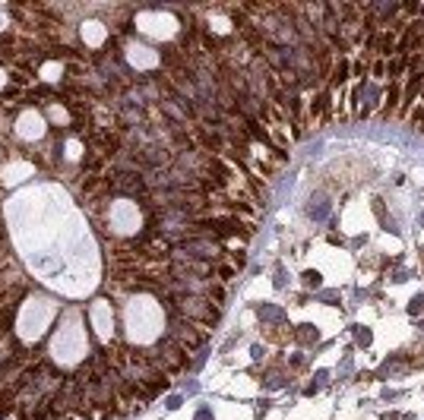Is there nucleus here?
Wrapping results in <instances>:
<instances>
[{"mask_svg":"<svg viewBox=\"0 0 424 420\" xmlns=\"http://www.w3.org/2000/svg\"><path fill=\"white\" fill-rule=\"evenodd\" d=\"M48 354H51L48 364L57 367V370H61V367H79L82 354H89L86 351V335H82V329H79V313H76V310L67 313V319H64V326L57 329Z\"/></svg>","mask_w":424,"mask_h":420,"instance_id":"obj_1","label":"nucleus"},{"mask_svg":"<svg viewBox=\"0 0 424 420\" xmlns=\"http://www.w3.org/2000/svg\"><path fill=\"white\" fill-rule=\"evenodd\" d=\"M168 338L178 341L184 351H193V347H203L209 341V329L206 326H196V322L184 319L181 313H174L168 322Z\"/></svg>","mask_w":424,"mask_h":420,"instance_id":"obj_2","label":"nucleus"},{"mask_svg":"<svg viewBox=\"0 0 424 420\" xmlns=\"http://www.w3.org/2000/svg\"><path fill=\"white\" fill-rule=\"evenodd\" d=\"M44 133H48V120H44L41 111H26L16 120V136L19 139L35 142V139H44Z\"/></svg>","mask_w":424,"mask_h":420,"instance_id":"obj_3","label":"nucleus"},{"mask_svg":"<svg viewBox=\"0 0 424 420\" xmlns=\"http://www.w3.org/2000/svg\"><path fill=\"white\" fill-rule=\"evenodd\" d=\"M82 38H86L89 44H98L104 38V29H101V22H82Z\"/></svg>","mask_w":424,"mask_h":420,"instance_id":"obj_4","label":"nucleus"},{"mask_svg":"<svg viewBox=\"0 0 424 420\" xmlns=\"http://www.w3.org/2000/svg\"><path fill=\"white\" fill-rule=\"evenodd\" d=\"M345 76H348V64H345V60H339V64L333 67V73H329V86H326V89H333V86H339V82H345Z\"/></svg>","mask_w":424,"mask_h":420,"instance_id":"obj_5","label":"nucleus"},{"mask_svg":"<svg viewBox=\"0 0 424 420\" xmlns=\"http://www.w3.org/2000/svg\"><path fill=\"white\" fill-rule=\"evenodd\" d=\"M405 64H408V60H405V57H396V60H393V64H390V76H396V73H402V67H405Z\"/></svg>","mask_w":424,"mask_h":420,"instance_id":"obj_6","label":"nucleus"},{"mask_svg":"<svg viewBox=\"0 0 424 420\" xmlns=\"http://www.w3.org/2000/svg\"><path fill=\"white\" fill-rule=\"evenodd\" d=\"M7 86H10V70H4V67H0V95L7 92Z\"/></svg>","mask_w":424,"mask_h":420,"instance_id":"obj_7","label":"nucleus"},{"mask_svg":"<svg viewBox=\"0 0 424 420\" xmlns=\"http://www.w3.org/2000/svg\"><path fill=\"white\" fill-rule=\"evenodd\" d=\"M219 278H222V281H231V278H234V269H231V266H222V269H219Z\"/></svg>","mask_w":424,"mask_h":420,"instance_id":"obj_8","label":"nucleus"},{"mask_svg":"<svg viewBox=\"0 0 424 420\" xmlns=\"http://www.w3.org/2000/svg\"><path fill=\"white\" fill-rule=\"evenodd\" d=\"M304 281L316 287V284H320V275H316V272H307V275H304Z\"/></svg>","mask_w":424,"mask_h":420,"instance_id":"obj_9","label":"nucleus"}]
</instances>
